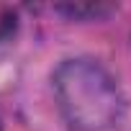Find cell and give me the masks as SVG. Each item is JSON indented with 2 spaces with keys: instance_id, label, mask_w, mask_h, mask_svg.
<instances>
[{
  "instance_id": "1",
  "label": "cell",
  "mask_w": 131,
  "mask_h": 131,
  "mask_svg": "<svg viewBox=\"0 0 131 131\" xmlns=\"http://www.w3.org/2000/svg\"><path fill=\"white\" fill-rule=\"evenodd\" d=\"M54 98L75 131H118L126 121V98L95 59H64L54 72Z\"/></svg>"
},
{
  "instance_id": "2",
  "label": "cell",
  "mask_w": 131,
  "mask_h": 131,
  "mask_svg": "<svg viewBox=\"0 0 131 131\" xmlns=\"http://www.w3.org/2000/svg\"><path fill=\"white\" fill-rule=\"evenodd\" d=\"M62 13H67L70 18H85V16H98L108 13L111 5H98V3H72V5H59Z\"/></svg>"
}]
</instances>
